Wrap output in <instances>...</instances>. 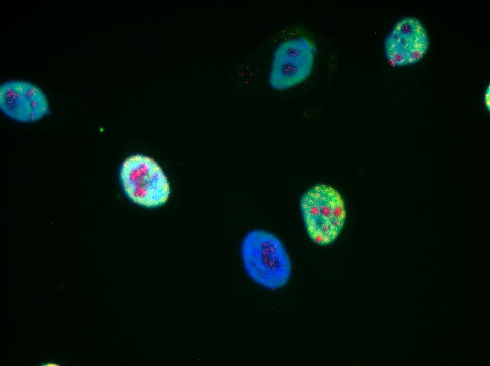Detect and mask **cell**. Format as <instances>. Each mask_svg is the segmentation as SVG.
Here are the masks:
<instances>
[{"label": "cell", "mask_w": 490, "mask_h": 366, "mask_svg": "<svg viewBox=\"0 0 490 366\" xmlns=\"http://www.w3.org/2000/svg\"><path fill=\"white\" fill-rule=\"evenodd\" d=\"M489 90H490V87H489V84L488 87L486 88V89L484 91V102L485 107L488 111H489V95H490Z\"/></svg>", "instance_id": "obj_7"}, {"label": "cell", "mask_w": 490, "mask_h": 366, "mask_svg": "<svg viewBox=\"0 0 490 366\" xmlns=\"http://www.w3.org/2000/svg\"><path fill=\"white\" fill-rule=\"evenodd\" d=\"M300 209L310 239L320 246L332 244L340 234L346 220L344 202L331 186L318 184L300 200Z\"/></svg>", "instance_id": "obj_2"}, {"label": "cell", "mask_w": 490, "mask_h": 366, "mask_svg": "<svg viewBox=\"0 0 490 366\" xmlns=\"http://www.w3.org/2000/svg\"><path fill=\"white\" fill-rule=\"evenodd\" d=\"M315 56V44L308 37H291L279 42L270 63V87L284 91L305 82L312 73Z\"/></svg>", "instance_id": "obj_4"}, {"label": "cell", "mask_w": 490, "mask_h": 366, "mask_svg": "<svg viewBox=\"0 0 490 366\" xmlns=\"http://www.w3.org/2000/svg\"><path fill=\"white\" fill-rule=\"evenodd\" d=\"M429 46L427 32L420 20L406 17L398 20L384 40L385 56L396 67L415 64Z\"/></svg>", "instance_id": "obj_5"}, {"label": "cell", "mask_w": 490, "mask_h": 366, "mask_svg": "<svg viewBox=\"0 0 490 366\" xmlns=\"http://www.w3.org/2000/svg\"><path fill=\"white\" fill-rule=\"evenodd\" d=\"M0 108L7 116L23 122H35L50 113L44 92L24 80H10L1 84Z\"/></svg>", "instance_id": "obj_6"}, {"label": "cell", "mask_w": 490, "mask_h": 366, "mask_svg": "<svg viewBox=\"0 0 490 366\" xmlns=\"http://www.w3.org/2000/svg\"><path fill=\"white\" fill-rule=\"evenodd\" d=\"M120 179L127 196L136 204L156 208L169 198L170 188L167 177L149 156L135 154L127 157L121 165Z\"/></svg>", "instance_id": "obj_3"}, {"label": "cell", "mask_w": 490, "mask_h": 366, "mask_svg": "<svg viewBox=\"0 0 490 366\" xmlns=\"http://www.w3.org/2000/svg\"><path fill=\"white\" fill-rule=\"evenodd\" d=\"M241 256L247 275L257 284L275 290L288 283L291 260L282 242L273 234L262 229L249 232L241 242Z\"/></svg>", "instance_id": "obj_1"}]
</instances>
